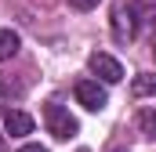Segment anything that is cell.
Returning a JSON list of instances; mask_svg holds the SVG:
<instances>
[{"label":"cell","instance_id":"6da1fadb","mask_svg":"<svg viewBox=\"0 0 156 152\" xmlns=\"http://www.w3.org/2000/svg\"><path fill=\"white\" fill-rule=\"evenodd\" d=\"M44 123H47V130H51L58 141H69V138L80 130V123L69 116V109L58 105V102H47V105H44Z\"/></svg>","mask_w":156,"mask_h":152},{"label":"cell","instance_id":"7a4b0ae2","mask_svg":"<svg viewBox=\"0 0 156 152\" xmlns=\"http://www.w3.org/2000/svg\"><path fill=\"white\" fill-rule=\"evenodd\" d=\"M87 65H91V73L98 76L102 83H120V80H123V65H120L113 54H105V51H94V54L87 58Z\"/></svg>","mask_w":156,"mask_h":152},{"label":"cell","instance_id":"3957f363","mask_svg":"<svg viewBox=\"0 0 156 152\" xmlns=\"http://www.w3.org/2000/svg\"><path fill=\"white\" fill-rule=\"evenodd\" d=\"M76 102L83 109H91V112H102L105 102H109V94H105V87L98 80H80L76 83Z\"/></svg>","mask_w":156,"mask_h":152},{"label":"cell","instance_id":"277c9868","mask_svg":"<svg viewBox=\"0 0 156 152\" xmlns=\"http://www.w3.org/2000/svg\"><path fill=\"white\" fill-rule=\"evenodd\" d=\"M113 36L120 40V43H131L134 40V33H138V18H134V11L131 7H113Z\"/></svg>","mask_w":156,"mask_h":152},{"label":"cell","instance_id":"5b68a950","mask_svg":"<svg viewBox=\"0 0 156 152\" xmlns=\"http://www.w3.org/2000/svg\"><path fill=\"white\" fill-rule=\"evenodd\" d=\"M4 130H7L11 138H26V134H33V116L7 105V109H4Z\"/></svg>","mask_w":156,"mask_h":152},{"label":"cell","instance_id":"8992f818","mask_svg":"<svg viewBox=\"0 0 156 152\" xmlns=\"http://www.w3.org/2000/svg\"><path fill=\"white\" fill-rule=\"evenodd\" d=\"M18 33L15 29H0V62H7V58H15V51H18Z\"/></svg>","mask_w":156,"mask_h":152},{"label":"cell","instance_id":"52a82bcc","mask_svg":"<svg viewBox=\"0 0 156 152\" xmlns=\"http://www.w3.org/2000/svg\"><path fill=\"white\" fill-rule=\"evenodd\" d=\"M131 91H134V98H149V94H156V76H153V73H145V76H134Z\"/></svg>","mask_w":156,"mask_h":152},{"label":"cell","instance_id":"ba28073f","mask_svg":"<svg viewBox=\"0 0 156 152\" xmlns=\"http://www.w3.org/2000/svg\"><path fill=\"white\" fill-rule=\"evenodd\" d=\"M138 130H142L149 141H156V109H142V112H138Z\"/></svg>","mask_w":156,"mask_h":152},{"label":"cell","instance_id":"9c48e42d","mask_svg":"<svg viewBox=\"0 0 156 152\" xmlns=\"http://www.w3.org/2000/svg\"><path fill=\"white\" fill-rule=\"evenodd\" d=\"M69 4H73V7H76V11H91V7H94V4H98V0H69Z\"/></svg>","mask_w":156,"mask_h":152},{"label":"cell","instance_id":"30bf717a","mask_svg":"<svg viewBox=\"0 0 156 152\" xmlns=\"http://www.w3.org/2000/svg\"><path fill=\"white\" fill-rule=\"evenodd\" d=\"M18 152H47V149H44V145H22Z\"/></svg>","mask_w":156,"mask_h":152}]
</instances>
